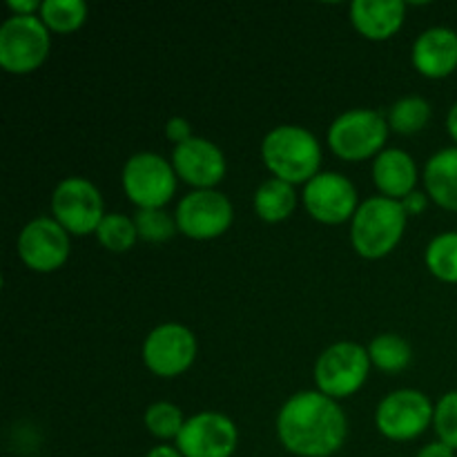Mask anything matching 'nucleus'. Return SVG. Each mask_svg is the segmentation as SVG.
Here are the masks:
<instances>
[{
    "instance_id": "nucleus-18",
    "label": "nucleus",
    "mask_w": 457,
    "mask_h": 457,
    "mask_svg": "<svg viewBox=\"0 0 457 457\" xmlns=\"http://www.w3.org/2000/svg\"><path fill=\"white\" fill-rule=\"evenodd\" d=\"M373 181L378 190L388 199L402 201L415 192L418 183V168L413 156L404 150H384L379 152L373 163Z\"/></svg>"
},
{
    "instance_id": "nucleus-33",
    "label": "nucleus",
    "mask_w": 457,
    "mask_h": 457,
    "mask_svg": "<svg viewBox=\"0 0 457 457\" xmlns=\"http://www.w3.org/2000/svg\"><path fill=\"white\" fill-rule=\"evenodd\" d=\"M145 457H183L177 446H154Z\"/></svg>"
},
{
    "instance_id": "nucleus-21",
    "label": "nucleus",
    "mask_w": 457,
    "mask_h": 457,
    "mask_svg": "<svg viewBox=\"0 0 457 457\" xmlns=\"http://www.w3.org/2000/svg\"><path fill=\"white\" fill-rule=\"evenodd\" d=\"M40 21L49 31L71 34L87 21V4L83 0H45L40 7Z\"/></svg>"
},
{
    "instance_id": "nucleus-20",
    "label": "nucleus",
    "mask_w": 457,
    "mask_h": 457,
    "mask_svg": "<svg viewBox=\"0 0 457 457\" xmlns=\"http://www.w3.org/2000/svg\"><path fill=\"white\" fill-rule=\"evenodd\" d=\"M295 205H297L295 187L281 179H268L254 195V210L266 223L286 221L295 212Z\"/></svg>"
},
{
    "instance_id": "nucleus-34",
    "label": "nucleus",
    "mask_w": 457,
    "mask_h": 457,
    "mask_svg": "<svg viewBox=\"0 0 457 457\" xmlns=\"http://www.w3.org/2000/svg\"><path fill=\"white\" fill-rule=\"evenodd\" d=\"M446 128H449V134L451 138L457 143V103L453 107H451L449 112V119H446Z\"/></svg>"
},
{
    "instance_id": "nucleus-30",
    "label": "nucleus",
    "mask_w": 457,
    "mask_h": 457,
    "mask_svg": "<svg viewBox=\"0 0 457 457\" xmlns=\"http://www.w3.org/2000/svg\"><path fill=\"white\" fill-rule=\"evenodd\" d=\"M7 7L12 16H36V12L40 13L43 3H38V0H9Z\"/></svg>"
},
{
    "instance_id": "nucleus-29",
    "label": "nucleus",
    "mask_w": 457,
    "mask_h": 457,
    "mask_svg": "<svg viewBox=\"0 0 457 457\" xmlns=\"http://www.w3.org/2000/svg\"><path fill=\"white\" fill-rule=\"evenodd\" d=\"M165 134H168L170 141L177 143V145H181V143L190 141L192 138V128L186 119H181V116H174V119H170L168 125H165Z\"/></svg>"
},
{
    "instance_id": "nucleus-25",
    "label": "nucleus",
    "mask_w": 457,
    "mask_h": 457,
    "mask_svg": "<svg viewBox=\"0 0 457 457\" xmlns=\"http://www.w3.org/2000/svg\"><path fill=\"white\" fill-rule=\"evenodd\" d=\"M431 119V105L420 96L400 98L388 112V128L397 134H415Z\"/></svg>"
},
{
    "instance_id": "nucleus-9",
    "label": "nucleus",
    "mask_w": 457,
    "mask_h": 457,
    "mask_svg": "<svg viewBox=\"0 0 457 457\" xmlns=\"http://www.w3.org/2000/svg\"><path fill=\"white\" fill-rule=\"evenodd\" d=\"M431 400L415 388H402L384 397L375 413L379 433L393 442H409L422 436L433 422Z\"/></svg>"
},
{
    "instance_id": "nucleus-13",
    "label": "nucleus",
    "mask_w": 457,
    "mask_h": 457,
    "mask_svg": "<svg viewBox=\"0 0 457 457\" xmlns=\"http://www.w3.org/2000/svg\"><path fill=\"white\" fill-rule=\"evenodd\" d=\"M239 442L235 422L221 413L195 415L177 437V449L183 457H232Z\"/></svg>"
},
{
    "instance_id": "nucleus-24",
    "label": "nucleus",
    "mask_w": 457,
    "mask_h": 457,
    "mask_svg": "<svg viewBox=\"0 0 457 457\" xmlns=\"http://www.w3.org/2000/svg\"><path fill=\"white\" fill-rule=\"evenodd\" d=\"M427 266L440 281L457 284V232H445L428 244Z\"/></svg>"
},
{
    "instance_id": "nucleus-1",
    "label": "nucleus",
    "mask_w": 457,
    "mask_h": 457,
    "mask_svg": "<svg viewBox=\"0 0 457 457\" xmlns=\"http://www.w3.org/2000/svg\"><path fill=\"white\" fill-rule=\"evenodd\" d=\"M348 422L337 400L320 391L295 393L277 415L281 446L299 457H330L346 442Z\"/></svg>"
},
{
    "instance_id": "nucleus-6",
    "label": "nucleus",
    "mask_w": 457,
    "mask_h": 457,
    "mask_svg": "<svg viewBox=\"0 0 457 457\" xmlns=\"http://www.w3.org/2000/svg\"><path fill=\"white\" fill-rule=\"evenodd\" d=\"M123 187L138 210H163L177 192V172L163 156L138 152L125 163Z\"/></svg>"
},
{
    "instance_id": "nucleus-19",
    "label": "nucleus",
    "mask_w": 457,
    "mask_h": 457,
    "mask_svg": "<svg viewBox=\"0 0 457 457\" xmlns=\"http://www.w3.org/2000/svg\"><path fill=\"white\" fill-rule=\"evenodd\" d=\"M424 186L440 208L457 212V147H446L428 159Z\"/></svg>"
},
{
    "instance_id": "nucleus-8",
    "label": "nucleus",
    "mask_w": 457,
    "mask_h": 457,
    "mask_svg": "<svg viewBox=\"0 0 457 457\" xmlns=\"http://www.w3.org/2000/svg\"><path fill=\"white\" fill-rule=\"evenodd\" d=\"M52 212L54 219L74 237L96 232L105 217L101 192L94 183L80 177L62 179L58 183L52 195Z\"/></svg>"
},
{
    "instance_id": "nucleus-7",
    "label": "nucleus",
    "mask_w": 457,
    "mask_h": 457,
    "mask_svg": "<svg viewBox=\"0 0 457 457\" xmlns=\"http://www.w3.org/2000/svg\"><path fill=\"white\" fill-rule=\"evenodd\" d=\"M388 138V120L370 110H353L333 120L328 145L339 159L364 161L378 154Z\"/></svg>"
},
{
    "instance_id": "nucleus-23",
    "label": "nucleus",
    "mask_w": 457,
    "mask_h": 457,
    "mask_svg": "<svg viewBox=\"0 0 457 457\" xmlns=\"http://www.w3.org/2000/svg\"><path fill=\"white\" fill-rule=\"evenodd\" d=\"M96 237L98 244L110 250V253H128L138 239L137 223H134V219L125 217V214L110 212L103 217Z\"/></svg>"
},
{
    "instance_id": "nucleus-14",
    "label": "nucleus",
    "mask_w": 457,
    "mask_h": 457,
    "mask_svg": "<svg viewBox=\"0 0 457 457\" xmlns=\"http://www.w3.org/2000/svg\"><path fill=\"white\" fill-rule=\"evenodd\" d=\"M303 205L315 221L337 226L357 212V190L337 172H320L303 187Z\"/></svg>"
},
{
    "instance_id": "nucleus-26",
    "label": "nucleus",
    "mask_w": 457,
    "mask_h": 457,
    "mask_svg": "<svg viewBox=\"0 0 457 457\" xmlns=\"http://www.w3.org/2000/svg\"><path fill=\"white\" fill-rule=\"evenodd\" d=\"M143 422H145L147 431L159 440H177L179 433L186 427L181 409L172 402H154L152 406H147Z\"/></svg>"
},
{
    "instance_id": "nucleus-4",
    "label": "nucleus",
    "mask_w": 457,
    "mask_h": 457,
    "mask_svg": "<svg viewBox=\"0 0 457 457\" xmlns=\"http://www.w3.org/2000/svg\"><path fill=\"white\" fill-rule=\"evenodd\" d=\"M52 38L36 16H12L0 27V65L9 74H29L47 58Z\"/></svg>"
},
{
    "instance_id": "nucleus-15",
    "label": "nucleus",
    "mask_w": 457,
    "mask_h": 457,
    "mask_svg": "<svg viewBox=\"0 0 457 457\" xmlns=\"http://www.w3.org/2000/svg\"><path fill=\"white\" fill-rule=\"evenodd\" d=\"M172 168L179 179L196 190H214L226 177V156L212 141L192 137L172 152Z\"/></svg>"
},
{
    "instance_id": "nucleus-22",
    "label": "nucleus",
    "mask_w": 457,
    "mask_h": 457,
    "mask_svg": "<svg viewBox=\"0 0 457 457\" xmlns=\"http://www.w3.org/2000/svg\"><path fill=\"white\" fill-rule=\"evenodd\" d=\"M366 351H369L370 364H375L384 373H400L411 364V346L400 335H378Z\"/></svg>"
},
{
    "instance_id": "nucleus-32",
    "label": "nucleus",
    "mask_w": 457,
    "mask_h": 457,
    "mask_svg": "<svg viewBox=\"0 0 457 457\" xmlns=\"http://www.w3.org/2000/svg\"><path fill=\"white\" fill-rule=\"evenodd\" d=\"M418 457H455V451L451 449V446H446L445 442L437 440L424 446V449L418 453Z\"/></svg>"
},
{
    "instance_id": "nucleus-10",
    "label": "nucleus",
    "mask_w": 457,
    "mask_h": 457,
    "mask_svg": "<svg viewBox=\"0 0 457 457\" xmlns=\"http://www.w3.org/2000/svg\"><path fill=\"white\" fill-rule=\"evenodd\" d=\"M174 219H177L179 232L187 239L208 241L228 232L235 219V210H232L230 199L221 192L195 190L183 196Z\"/></svg>"
},
{
    "instance_id": "nucleus-12",
    "label": "nucleus",
    "mask_w": 457,
    "mask_h": 457,
    "mask_svg": "<svg viewBox=\"0 0 457 457\" xmlns=\"http://www.w3.org/2000/svg\"><path fill=\"white\" fill-rule=\"evenodd\" d=\"M70 232L49 217H38L22 228L18 254L34 272H54L70 259Z\"/></svg>"
},
{
    "instance_id": "nucleus-16",
    "label": "nucleus",
    "mask_w": 457,
    "mask_h": 457,
    "mask_svg": "<svg viewBox=\"0 0 457 457\" xmlns=\"http://www.w3.org/2000/svg\"><path fill=\"white\" fill-rule=\"evenodd\" d=\"M413 65L427 79H446L457 70V34L431 27L413 45Z\"/></svg>"
},
{
    "instance_id": "nucleus-31",
    "label": "nucleus",
    "mask_w": 457,
    "mask_h": 457,
    "mask_svg": "<svg viewBox=\"0 0 457 457\" xmlns=\"http://www.w3.org/2000/svg\"><path fill=\"white\" fill-rule=\"evenodd\" d=\"M402 205H404L406 214H422L424 208H427V196L422 195V192H411L406 199H402Z\"/></svg>"
},
{
    "instance_id": "nucleus-27",
    "label": "nucleus",
    "mask_w": 457,
    "mask_h": 457,
    "mask_svg": "<svg viewBox=\"0 0 457 457\" xmlns=\"http://www.w3.org/2000/svg\"><path fill=\"white\" fill-rule=\"evenodd\" d=\"M134 223H137L138 239H145L150 244H163L172 239L179 230L177 219L170 217L163 210H138L134 214Z\"/></svg>"
},
{
    "instance_id": "nucleus-5",
    "label": "nucleus",
    "mask_w": 457,
    "mask_h": 457,
    "mask_svg": "<svg viewBox=\"0 0 457 457\" xmlns=\"http://www.w3.org/2000/svg\"><path fill=\"white\" fill-rule=\"evenodd\" d=\"M370 370L369 351L353 342H339L326 348L315 364L317 391L333 400L351 397L364 386Z\"/></svg>"
},
{
    "instance_id": "nucleus-17",
    "label": "nucleus",
    "mask_w": 457,
    "mask_h": 457,
    "mask_svg": "<svg viewBox=\"0 0 457 457\" xmlns=\"http://www.w3.org/2000/svg\"><path fill=\"white\" fill-rule=\"evenodd\" d=\"M406 4L402 0H353L351 22L364 38L388 40L404 22Z\"/></svg>"
},
{
    "instance_id": "nucleus-11",
    "label": "nucleus",
    "mask_w": 457,
    "mask_h": 457,
    "mask_svg": "<svg viewBox=\"0 0 457 457\" xmlns=\"http://www.w3.org/2000/svg\"><path fill=\"white\" fill-rule=\"evenodd\" d=\"M196 360V337L181 324H161L143 344V361L159 378H177Z\"/></svg>"
},
{
    "instance_id": "nucleus-2",
    "label": "nucleus",
    "mask_w": 457,
    "mask_h": 457,
    "mask_svg": "<svg viewBox=\"0 0 457 457\" xmlns=\"http://www.w3.org/2000/svg\"><path fill=\"white\" fill-rule=\"evenodd\" d=\"M262 159L275 179L297 186L312 181L320 174L321 145L299 125H279L263 138Z\"/></svg>"
},
{
    "instance_id": "nucleus-3",
    "label": "nucleus",
    "mask_w": 457,
    "mask_h": 457,
    "mask_svg": "<svg viewBox=\"0 0 457 457\" xmlns=\"http://www.w3.org/2000/svg\"><path fill=\"white\" fill-rule=\"evenodd\" d=\"M406 214L402 201L388 196H373L360 204L351 219V244L364 259H382L400 244L406 228Z\"/></svg>"
},
{
    "instance_id": "nucleus-28",
    "label": "nucleus",
    "mask_w": 457,
    "mask_h": 457,
    "mask_svg": "<svg viewBox=\"0 0 457 457\" xmlns=\"http://www.w3.org/2000/svg\"><path fill=\"white\" fill-rule=\"evenodd\" d=\"M433 424L440 442H445L451 449H457V391L446 393L436 406V415H433Z\"/></svg>"
}]
</instances>
